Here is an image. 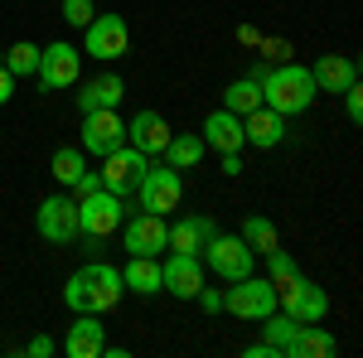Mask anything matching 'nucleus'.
<instances>
[{
	"instance_id": "obj_30",
	"label": "nucleus",
	"mask_w": 363,
	"mask_h": 358,
	"mask_svg": "<svg viewBox=\"0 0 363 358\" xmlns=\"http://www.w3.org/2000/svg\"><path fill=\"white\" fill-rule=\"evenodd\" d=\"M92 15H97V10H92V0H63V20H68V25L83 29Z\"/></svg>"
},
{
	"instance_id": "obj_17",
	"label": "nucleus",
	"mask_w": 363,
	"mask_h": 358,
	"mask_svg": "<svg viewBox=\"0 0 363 358\" xmlns=\"http://www.w3.org/2000/svg\"><path fill=\"white\" fill-rule=\"evenodd\" d=\"M242 140L257 145V150H277L281 140H286V116L272 107H252L242 116Z\"/></svg>"
},
{
	"instance_id": "obj_19",
	"label": "nucleus",
	"mask_w": 363,
	"mask_h": 358,
	"mask_svg": "<svg viewBox=\"0 0 363 358\" xmlns=\"http://www.w3.org/2000/svg\"><path fill=\"white\" fill-rule=\"evenodd\" d=\"M107 349V334H102V315H78V325L63 339V354L68 358H102Z\"/></svg>"
},
{
	"instance_id": "obj_1",
	"label": "nucleus",
	"mask_w": 363,
	"mask_h": 358,
	"mask_svg": "<svg viewBox=\"0 0 363 358\" xmlns=\"http://www.w3.org/2000/svg\"><path fill=\"white\" fill-rule=\"evenodd\" d=\"M126 296V286H121V272L107 267V262H87L78 272L68 276V286H63V305L73 310V315H107L116 310Z\"/></svg>"
},
{
	"instance_id": "obj_33",
	"label": "nucleus",
	"mask_w": 363,
	"mask_h": 358,
	"mask_svg": "<svg viewBox=\"0 0 363 358\" xmlns=\"http://www.w3.org/2000/svg\"><path fill=\"white\" fill-rule=\"evenodd\" d=\"M29 358H54L58 354V344L54 339H49V334H34V339H29V349H25Z\"/></svg>"
},
{
	"instance_id": "obj_5",
	"label": "nucleus",
	"mask_w": 363,
	"mask_h": 358,
	"mask_svg": "<svg viewBox=\"0 0 363 358\" xmlns=\"http://www.w3.org/2000/svg\"><path fill=\"white\" fill-rule=\"evenodd\" d=\"M126 223V208H121V198L107 189H92L78 198V233H83L87 242H102V237H112L116 228Z\"/></svg>"
},
{
	"instance_id": "obj_21",
	"label": "nucleus",
	"mask_w": 363,
	"mask_h": 358,
	"mask_svg": "<svg viewBox=\"0 0 363 358\" xmlns=\"http://www.w3.org/2000/svg\"><path fill=\"white\" fill-rule=\"evenodd\" d=\"M310 78H315V92H344L349 83H359V63L349 54H325L310 68Z\"/></svg>"
},
{
	"instance_id": "obj_29",
	"label": "nucleus",
	"mask_w": 363,
	"mask_h": 358,
	"mask_svg": "<svg viewBox=\"0 0 363 358\" xmlns=\"http://www.w3.org/2000/svg\"><path fill=\"white\" fill-rule=\"evenodd\" d=\"M296 276H301V267H296L281 247L267 252V281H272V286H286V281H296Z\"/></svg>"
},
{
	"instance_id": "obj_31",
	"label": "nucleus",
	"mask_w": 363,
	"mask_h": 358,
	"mask_svg": "<svg viewBox=\"0 0 363 358\" xmlns=\"http://www.w3.org/2000/svg\"><path fill=\"white\" fill-rule=\"evenodd\" d=\"M344 111H349V121H354V126L363 121V87H359V83L344 87Z\"/></svg>"
},
{
	"instance_id": "obj_8",
	"label": "nucleus",
	"mask_w": 363,
	"mask_h": 358,
	"mask_svg": "<svg viewBox=\"0 0 363 358\" xmlns=\"http://www.w3.org/2000/svg\"><path fill=\"white\" fill-rule=\"evenodd\" d=\"M136 194H140V208H145V213H160V218H169V213L179 208V198H184L179 169H169V165H145Z\"/></svg>"
},
{
	"instance_id": "obj_15",
	"label": "nucleus",
	"mask_w": 363,
	"mask_h": 358,
	"mask_svg": "<svg viewBox=\"0 0 363 358\" xmlns=\"http://www.w3.org/2000/svg\"><path fill=\"white\" fill-rule=\"evenodd\" d=\"M121 233H126V252L131 257H160L165 237H169V223L160 213H136L131 223H121Z\"/></svg>"
},
{
	"instance_id": "obj_6",
	"label": "nucleus",
	"mask_w": 363,
	"mask_h": 358,
	"mask_svg": "<svg viewBox=\"0 0 363 358\" xmlns=\"http://www.w3.org/2000/svg\"><path fill=\"white\" fill-rule=\"evenodd\" d=\"M131 49V29L121 15H92L83 25V54H92L97 63H116Z\"/></svg>"
},
{
	"instance_id": "obj_13",
	"label": "nucleus",
	"mask_w": 363,
	"mask_h": 358,
	"mask_svg": "<svg viewBox=\"0 0 363 358\" xmlns=\"http://www.w3.org/2000/svg\"><path fill=\"white\" fill-rule=\"evenodd\" d=\"M116 145H126V121L116 116V107L83 111V150H92V155H112Z\"/></svg>"
},
{
	"instance_id": "obj_10",
	"label": "nucleus",
	"mask_w": 363,
	"mask_h": 358,
	"mask_svg": "<svg viewBox=\"0 0 363 358\" xmlns=\"http://www.w3.org/2000/svg\"><path fill=\"white\" fill-rule=\"evenodd\" d=\"M34 228H39L44 242L68 247V242L78 237V198H73V194H49V198L39 203V213H34Z\"/></svg>"
},
{
	"instance_id": "obj_11",
	"label": "nucleus",
	"mask_w": 363,
	"mask_h": 358,
	"mask_svg": "<svg viewBox=\"0 0 363 358\" xmlns=\"http://www.w3.org/2000/svg\"><path fill=\"white\" fill-rule=\"evenodd\" d=\"M78 73H83V54L73 49V44H49V49H39V83L49 87V92H63V87L78 83Z\"/></svg>"
},
{
	"instance_id": "obj_35",
	"label": "nucleus",
	"mask_w": 363,
	"mask_h": 358,
	"mask_svg": "<svg viewBox=\"0 0 363 358\" xmlns=\"http://www.w3.org/2000/svg\"><path fill=\"white\" fill-rule=\"evenodd\" d=\"M223 174H242V155H238V150L223 155Z\"/></svg>"
},
{
	"instance_id": "obj_4",
	"label": "nucleus",
	"mask_w": 363,
	"mask_h": 358,
	"mask_svg": "<svg viewBox=\"0 0 363 358\" xmlns=\"http://www.w3.org/2000/svg\"><path fill=\"white\" fill-rule=\"evenodd\" d=\"M223 310L238 315V320H267V315L277 310V286H272L267 276H257V272L242 276V281H228Z\"/></svg>"
},
{
	"instance_id": "obj_2",
	"label": "nucleus",
	"mask_w": 363,
	"mask_h": 358,
	"mask_svg": "<svg viewBox=\"0 0 363 358\" xmlns=\"http://www.w3.org/2000/svg\"><path fill=\"white\" fill-rule=\"evenodd\" d=\"M262 83V107L281 111V116H301V111L315 107V78H310L306 63H277V68H262L252 73Z\"/></svg>"
},
{
	"instance_id": "obj_27",
	"label": "nucleus",
	"mask_w": 363,
	"mask_h": 358,
	"mask_svg": "<svg viewBox=\"0 0 363 358\" xmlns=\"http://www.w3.org/2000/svg\"><path fill=\"white\" fill-rule=\"evenodd\" d=\"M223 107L238 111V116H247L252 107H262V83H257V78H238V83H228Z\"/></svg>"
},
{
	"instance_id": "obj_7",
	"label": "nucleus",
	"mask_w": 363,
	"mask_h": 358,
	"mask_svg": "<svg viewBox=\"0 0 363 358\" xmlns=\"http://www.w3.org/2000/svg\"><path fill=\"white\" fill-rule=\"evenodd\" d=\"M277 310H286V315L301 320V325H315V320L330 315V296H325V286H315L310 276H296V281L277 286Z\"/></svg>"
},
{
	"instance_id": "obj_28",
	"label": "nucleus",
	"mask_w": 363,
	"mask_h": 358,
	"mask_svg": "<svg viewBox=\"0 0 363 358\" xmlns=\"http://www.w3.org/2000/svg\"><path fill=\"white\" fill-rule=\"evenodd\" d=\"M5 68H10V78H15V83H20V78H34V73H39V44H29V39L10 44Z\"/></svg>"
},
{
	"instance_id": "obj_25",
	"label": "nucleus",
	"mask_w": 363,
	"mask_h": 358,
	"mask_svg": "<svg viewBox=\"0 0 363 358\" xmlns=\"http://www.w3.org/2000/svg\"><path fill=\"white\" fill-rule=\"evenodd\" d=\"M238 237H242V242H247L252 252H262V257H267L272 247H281L277 223H272V218H262V213H247V218H242V233H238Z\"/></svg>"
},
{
	"instance_id": "obj_34",
	"label": "nucleus",
	"mask_w": 363,
	"mask_h": 358,
	"mask_svg": "<svg viewBox=\"0 0 363 358\" xmlns=\"http://www.w3.org/2000/svg\"><path fill=\"white\" fill-rule=\"evenodd\" d=\"M10 97H15V78H10V68L0 63V107H5Z\"/></svg>"
},
{
	"instance_id": "obj_12",
	"label": "nucleus",
	"mask_w": 363,
	"mask_h": 358,
	"mask_svg": "<svg viewBox=\"0 0 363 358\" xmlns=\"http://www.w3.org/2000/svg\"><path fill=\"white\" fill-rule=\"evenodd\" d=\"M203 262L189 257V252H169L165 262H160V291H169L174 301H194L199 286H203Z\"/></svg>"
},
{
	"instance_id": "obj_22",
	"label": "nucleus",
	"mask_w": 363,
	"mask_h": 358,
	"mask_svg": "<svg viewBox=\"0 0 363 358\" xmlns=\"http://www.w3.org/2000/svg\"><path fill=\"white\" fill-rule=\"evenodd\" d=\"M121 97H126V83H121V73H97V78H92V83L78 92V107H83V111L121 107Z\"/></svg>"
},
{
	"instance_id": "obj_20",
	"label": "nucleus",
	"mask_w": 363,
	"mask_h": 358,
	"mask_svg": "<svg viewBox=\"0 0 363 358\" xmlns=\"http://www.w3.org/2000/svg\"><path fill=\"white\" fill-rule=\"evenodd\" d=\"M213 233H218V228H213V218H203V213H189V218L169 223L165 247H169V252H189V257H199V252H203V242H208Z\"/></svg>"
},
{
	"instance_id": "obj_24",
	"label": "nucleus",
	"mask_w": 363,
	"mask_h": 358,
	"mask_svg": "<svg viewBox=\"0 0 363 358\" xmlns=\"http://www.w3.org/2000/svg\"><path fill=\"white\" fill-rule=\"evenodd\" d=\"M203 150H208V145H203V136H189V131H179V136H169V145L160 150V155H165V165H169V169H194L199 160H203Z\"/></svg>"
},
{
	"instance_id": "obj_14",
	"label": "nucleus",
	"mask_w": 363,
	"mask_h": 358,
	"mask_svg": "<svg viewBox=\"0 0 363 358\" xmlns=\"http://www.w3.org/2000/svg\"><path fill=\"white\" fill-rule=\"evenodd\" d=\"M169 136H174V131H169V121L155 107H140L136 116L126 121V145H136L140 155H160L169 145Z\"/></svg>"
},
{
	"instance_id": "obj_16",
	"label": "nucleus",
	"mask_w": 363,
	"mask_h": 358,
	"mask_svg": "<svg viewBox=\"0 0 363 358\" xmlns=\"http://www.w3.org/2000/svg\"><path fill=\"white\" fill-rule=\"evenodd\" d=\"M203 145H213L218 155L242 150V145H247V140H242V116H238V111H228V107L208 111V116H203Z\"/></svg>"
},
{
	"instance_id": "obj_26",
	"label": "nucleus",
	"mask_w": 363,
	"mask_h": 358,
	"mask_svg": "<svg viewBox=\"0 0 363 358\" xmlns=\"http://www.w3.org/2000/svg\"><path fill=\"white\" fill-rule=\"evenodd\" d=\"M83 169H87V165H83V150H78V145H58L54 160H49V174H54L63 189H73V179H78Z\"/></svg>"
},
{
	"instance_id": "obj_32",
	"label": "nucleus",
	"mask_w": 363,
	"mask_h": 358,
	"mask_svg": "<svg viewBox=\"0 0 363 358\" xmlns=\"http://www.w3.org/2000/svg\"><path fill=\"white\" fill-rule=\"evenodd\" d=\"M199 310H208V315H218V310H223V291H213V286H199Z\"/></svg>"
},
{
	"instance_id": "obj_23",
	"label": "nucleus",
	"mask_w": 363,
	"mask_h": 358,
	"mask_svg": "<svg viewBox=\"0 0 363 358\" xmlns=\"http://www.w3.org/2000/svg\"><path fill=\"white\" fill-rule=\"evenodd\" d=\"M121 286H126V291H136L140 301L160 296V262H155V257H131V262H126V272H121Z\"/></svg>"
},
{
	"instance_id": "obj_9",
	"label": "nucleus",
	"mask_w": 363,
	"mask_h": 358,
	"mask_svg": "<svg viewBox=\"0 0 363 358\" xmlns=\"http://www.w3.org/2000/svg\"><path fill=\"white\" fill-rule=\"evenodd\" d=\"M145 165H150V155H140L136 145H116L112 155H102V189L116 194V198H131L140 184V174H145Z\"/></svg>"
},
{
	"instance_id": "obj_18",
	"label": "nucleus",
	"mask_w": 363,
	"mask_h": 358,
	"mask_svg": "<svg viewBox=\"0 0 363 358\" xmlns=\"http://www.w3.org/2000/svg\"><path fill=\"white\" fill-rule=\"evenodd\" d=\"M339 344H335V334L325 330L320 320L315 325H296V334L286 339V349H281V358H330Z\"/></svg>"
},
{
	"instance_id": "obj_3",
	"label": "nucleus",
	"mask_w": 363,
	"mask_h": 358,
	"mask_svg": "<svg viewBox=\"0 0 363 358\" xmlns=\"http://www.w3.org/2000/svg\"><path fill=\"white\" fill-rule=\"evenodd\" d=\"M199 262H203V272H213L218 281H242V276L257 272V252L233 233H213L208 242H203V252H199Z\"/></svg>"
}]
</instances>
